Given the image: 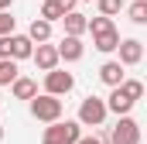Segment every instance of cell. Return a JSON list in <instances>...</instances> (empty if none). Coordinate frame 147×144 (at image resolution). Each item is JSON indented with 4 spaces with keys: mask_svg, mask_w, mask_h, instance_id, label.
Instances as JSON below:
<instances>
[{
    "mask_svg": "<svg viewBox=\"0 0 147 144\" xmlns=\"http://www.w3.org/2000/svg\"><path fill=\"white\" fill-rule=\"evenodd\" d=\"M55 52H58V62H79L86 55V45H82V38H62L55 45Z\"/></svg>",
    "mask_w": 147,
    "mask_h": 144,
    "instance_id": "7",
    "label": "cell"
},
{
    "mask_svg": "<svg viewBox=\"0 0 147 144\" xmlns=\"http://www.w3.org/2000/svg\"><path fill=\"white\" fill-rule=\"evenodd\" d=\"M41 21H48V24H55V21H62V10L51 3V0H41Z\"/></svg>",
    "mask_w": 147,
    "mask_h": 144,
    "instance_id": "21",
    "label": "cell"
},
{
    "mask_svg": "<svg viewBox=\"0 0 147 144\" xmlns=\"http://www.w3.org/2000/svg\"><path fill=\"white\" fill-rule=\"evenodd\" d=\"M41 144H55V141H41Z\"/></svg>",
    "mask_w": 147,
    "mask_h": 144,
    "instance_id": "28",
    "label": "cell"
},
{
    "mask_svg": "<svg viewBox=\"0 0 147 144\" xmlns=\"http://www.w3.org/2000/svg\"><path fill=\"white\" fill-rule=\"evenodd\" d=\"M116 52H120V65L123 69H130V65H140L144 62V41H137V38H120V45H116Z\"/></svg>",
    "mask_w": 147,
    "mask_h": 144,
    "instance_id": "6",
    "label": "cell"
},
{
    "mask_svg": "<svg viewBox=\"0 0 147 144\" xmlns=\"http://www.w3.org/2000/svg\"><path fill=\"white\" fill-rule=\"evenodd\" d=\"M127 17H130L134 24H147V0H134V3L127 7Z\"/></svg>",
    "mask_w": 147,
    "mask_h": 144,
    "instance_id": "19",
    "label": "cell"
},
{
    "mask_svg": "<svg viewBox=\"0 0 147 144\" xmlns=\"http://www.w3.org/2000/svg\"><path fill=\"white\" fill-rule=\"evenodd\" d=\"M103 144H140V124L134 117H120L116 127H110V134L103 137Z\"/></svg>",
    "mask_w": 147,
    "mask_h": 144,
    "instance_id": "2",
    "label": "cell"
},
{
    "mask_svg": "<svg viewBox=\"0 0 147 144\" xmlns=\"http://www.w3.org/2000/svg\"><path fill=\"white\" fill-rule=\"evenodd\" d=\"M28 38H31V45H48V38H51V24L41 21V17H34L31 28H28Z\"/></svg>",
    "mask_w": 147,
    "mask_h": 144,
    "instance_id": "14",
    "label": "cell"
},
{
    "mask_svg": "<svg viewBox=\"0 0 147 144\" xmlns=\"http://www.w3.org/2000/svg\"><path fill=\"white\" fill-rule=\"evenodd\" d=\"M0 58H10V35L0 38Z\"/></svg>",
    "mask_w": 147,
    "mask_h": 144,
    "instance_id": "24",
    "label": "cell"
},
{
    "mask_svg": "<svg viewBox=\"0 0 147 144\" xmlns=\"http://www.w3.org/2000/svg\"><path fill=\"white\" fill-rule=\"evenodd\" d=\"M17 79V62L14 58H0V86H10Z\"/></svg>",
    "mask_w": 147,
    "mask_h": 144,
    "instance_id": "18",
    "label": "cell"
},
{
    "mask_svg": "<svg viewBox=\"0 0 147 144\" xmlns=\"http://www.w3.org/2000/svg\"><path fill=\"white\" fill-rule=\"evenodd\" d=\"M79 127H103V120H106V103L99 100V96H86L82 103H79Z\"/></svg>",
    "mask_w": 147,
    "mask_h": 144,
    "instance_id": "4",
    "label": "cell"
},
{
    "mask_svg": "<svg viewBox=\"0 0 147 144\" xmlns=\"http://www.w3.org/2000/svg\"><path fill=\"white\" fill-rule=\"evenodd\" d=\"M123 79H127V69H123L116 58H110V62H103V65H99V82H106L110 89H116Z\"/></svg>",
    "mask_w": 147,
    "mask_h": 144,
    "instance_id": "8",
    "label": "cell"
},
{
    "mask_svg": "<svg viewBox=\"0 0 147 144\" xmlns=\"http://www.w3.org/2000/svg\"><path fill=\"white\" fill-rule=\"evenodd\" d=\"M116 89H120V93H123L127 100H134V103H137V100L144 96V82H140V79H123V82H120Z\"/></svg>",
    "mask_w": 147,
    "mask_h": 144,
    "instance_id": "17",
    "label": "cell"
},
{
    "mask_svg": "<svg viewBox=\"0 0 147 144\" xmlns=\"http://www.w3.org/2000/svg\"><path fill=\"white\" fill-rule=\"evenodd\" d=\"M79 137H82V127H79V120H55V124H48V127H45V137H41V141L75 144Z\"/></svg>",
    "mask_w": 147,
    "mask_h": 144,
    "instance_id": "3",
    "label": "cell"
},
{
    "mask_svg": "<svg viewBox=\"0 0 147 144\" xmlns=\"http://www.w3.org/2000/svg\"><path fill=\"white\" fill-rule=\"evenodd\" d=\"M10 93H14L17 100H34V96H38V82L28 79V75H17V79L10 82Z\"/></svg>",
    "mask_w": 147,
    "mask_h": 144,
    "instance_id": "13",
    "label": "cell"
},
{
    "mask_svg": "<svg viewBox=\"0 0 147 144\" xmlns=\"http://www.w3.org/2000/svg\"><path fill=\"white\" fill-rule=\"evenodd\" d=\"M31 52H34V45H31L28 35H10V58H14V62L31 58Z\"/></svg>",
    "mask_w": 147,
    "mask_h": 144,
    "instance_id": "12",
    "label": "cell"
},
{
    "mask_svg": "<svg viewBox=\"0 0 147 144\" xmlns=\"http://www.w3.org/2000/svg\"><path fill=\"white\" fill-rule=\"evenodd\" d=\"M103 103H106V113H116V117H130V110H134V100H127L120 89H113Z\"/></svg>",
    "mask_w": 147,
    "mask_h": 144,
    "instance_id": "10",
    "label": "cell"
},
{
    "mask_svg": "<svg viewBox=\"0 0 147 144\" xmlns=\"http://www.w3.org/2000/svg\"><path fill=\"white\" fill-rule=\"evenodd\" d=\"M75 144H103V137H96V134H92V137H86V134H82Z\"/></svg>",
    "mask_w": 147,
    "mask_h": 144,
    "instance_id": "25",
    "label": "cell"
},
{
    "mask_svg": "<svg viewBox=\"0 0 147 144\" xmlns=\"http://www.w3.org/2000/svg\"><path fill=\"white\" fill-rule=\"evenodd\" d=\"M75 89V75L72 72H62V69H51V72H45V93L48 96H69Z\"/></svg>",
    "mask_w": 147,
    "mask_h": 144,
    "instance_id": "5",
    "label": "cell"
},
{
    "mask_svg": "<svg viewBox=\"0 0 147 144\" xmlns=\"http://www.w3.org/2000/svg\"><path fill=\"white\" fill-rule=\"evenodd\" d=\"M14 7V0H0V10H10Z\"/></svg>",
    "mask_w": 147,
    "mask_h": 144,
    "instance_id": "26",
    "label": "cell"
},
{
    "mask_svg": "<svg viewBox=\"0 0 147 144\" xmlns=\"http://www.w3.org/2000/svg\"><path fill=\"white\" fill-rule=\"evenodd\" d=\"M86 14H79V10H72V14H65L62 17V28H65V38H82L86 35Z\"/></svg>",
    "mask_w": 147,
    "mask_h": 144,
    "instance_id": "11",
    "label": "cell"
},
{
    "mask_svg": "<svg viewBox=\"0 0 147 144\" xmlns=\"http://www.w3.org/2000/svg\"><path fill=\"white\" fill-rule=\"evenodd\" d=\"M31 58H34V65H38L41 72L58 69V52H55V45H38L34 52H31Z\"/></svg>",
    "mask_w": 147,
    "mask_h": 144,
    "instance_id": "9",
    "label": "cell"
},
{
    "mask_svg": "<svg viewBox=\"0 0 147 144\" xmlns=\"http://www.w3.org/2000/svg\"><path fill=\"white\" fill-rule=\"evenodd\" d=\"M3 134H7V130H3V124H0V141H3Z\"/></svg>",
    "mask_w": 147,
    "mask_h": 144,
    "instance_id": "27",
    "label": "cell"
},
{
    "mask_svg": "<svg viewBox=\"0 0 147 144\" xmlns=\"http://www.w3.org/2000/svg\"><path fill=\"white\" fill-rule=\"evenodd\" d=\"M92 45H96V52L110 55V52H116V45H120V31H110V35H99V38H92Z\"/></svg>",
    "mask_w": 147,
    "mask_h": 144,
    "instance_id": "16",
    "label": "cell"
},
{
    "mask_svg": "<svg viewBox=\"0 0 147 144\" xmlns=\"http://www.w3.org/2000/svg\"><path fill=\"white\" fill-rule=\"evenodd\" d=\"M14 35V17H10V10H0V38Z\"/></svg>",
    "mask_w": 147,
    "mask_h": 144,
    "instance_id": "22",
    "label": "cell"
},
{
    "mask_svg": "<svg viewBox=\"0 0 147 144\" xmlns=\"http://www.w3.org/2000/svg\"><path fill=\"white\" fill-rule=\"evenodd\" d=\"M86 31H89L92 38H99V35L116 31V24H113V17H89V21H86Z\"/></svg>",
    "mask_w": 147,
    "mask_h": 144,
    "instance_id": "15",
    "label": "cell"
},
{
    "mask_svg": "<svg viewBox=\"0 0 147 144\" xmlns=\"http://www.w3.org/2000/svg\"><path fill=\"white\" fill-rule=\"evenodd\" d=\"M51 3H55V7L62 10V17H65V14H72V10H75V3H79V0H51Z\"/></svg>",
    "mask_w": 147,
    "mask_h": 144,
    "instance_id": "23",
    "label": "cell"
},
{
    "mask_svg": "<svg viewBox=\"0 0 147 144\" xmlns=\"http://www.w3.org/2000/svg\"><path fill=\"white\" fill-rule=\"evenodd\" d=\"M28 110H31V117L41 120V124H55V120H62V100H55V96H48V93H41L34 100H28Z\"/></svg>",
    "mask_w": 147,
    "mask_h": 144,
    "instance_id": "1",
    "label": "cell"
},
{
    "mask_svg": "<svg viewBox=\"0 0 147 144\" xmlns=\"http://www.w3.org/2000/svg\"><path fill=\"white\" fill-rule=\"evenodd\" d=\"M96 7H99V17H116L123 10V0H96Z\"/></svg>",
    "mask_w": 147,
    "mask_h": 144,
    "instance_id": "20",
    "label": "cell"
}]
</instances>
